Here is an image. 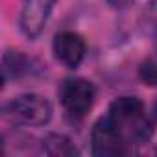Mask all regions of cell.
Here are the masks:
<instances>
[{
	"mask_svg": "<svg viewBox=\"0 0 157 157\" xmlns=\"http://www.w3.org/2000/svg\"><path fill=\"white\" fill-rule=\"evenodd\" d=\"M140 78L150 83V85H157V59H150L146 63H142L140 67Z\"/></svg>",
	"mask_w": 157,
	"mask_h": 157,
	"instance_id": "9c48e42d",
	"label": "cell"
},
{
	"mask_svg": "<svg viewBox=\"0 0 157 157\" xmlns=\"http://www.w3.org/2000/svg\"><path fill=\"white\" fill-rule=\"evenodd\" d=\"M6 115L26 126H44L52 118V104L41 94H21L4 107Z\"/></svg>",
	"mask_w": 157,
	"mask_h": 157,
	"instance_id": "6da1fadb",
	"label": "cell"
},
{
	"mask_svg": "<svg viewBox=\"0 0 157 157\" xmlns=\"http://www.w3.org/2000/svg\"><path fill=\"white\" fill-rule=\"evenodd\" d=\"M105 2L109 4V6H113V8H117V10H122V8H128V6H131L135 0H105Z\"/></svg>",
	"mask_w": 157,
	"mask_h": 157,
	"instance_id": "30bf717a",
	"label": "cell"
},
{
	"mask_svg": "<svg viewBox=\"0 0 157 157\" xmlns=\"http://www.w3.org/2000/svg\"><path fill=\"white\" fill-rule=\"evenodd\" d=\"M28 72H30V61H28L26 56H22L21 52H11V50L4 54V57H2V76H4V82L22 78Z\"/></svg>",
	"mask_w": 157,
	"mask_h": 157,
	"instance_id": "52a82bcc",
	"label": "cell"
},
{
	"mask_svg": "<svg viewBox=\"0 0 157 157\" xmlns=\"http://www.w3.org/2000/svg\"><path fill=\"white\" fill-rule=\"evenodd\" d=\"M43 148L48 155H54V157H72V155H78V148L74 146V142L61 135V133H50L43 139Z\"/></svg>",
	"mask_w": 157,
	"mask_h": 157,
	"instance_id": "ba28073f",
	"label": "cell"
},
{
	"mask_svg": "<svg viewBox=\"0 0 157 157\" xmlns=\"http://www.w3.org/2000/svg\"><path fill=\"white\" fill-rule=\"evenodd\" d=\"M107 115L120 126V129L124 133V129L128 126H131L133 122H137L139 118L144 117V104L137 96H120L109 105Z\"/></svg>",
	"mask_w": 157,
	"mask_h": 157,
	"instance_id": "8992f818",
	"label": "cell"
},
{
	"mask_svg": "<svg viewBox=\"0 0 157 157\" xmlns=\"http://www.w3.org/2000/svg\"><path fill=\"white\" fill-rule=\"evenodd\" d=\"M52 50L61 65L76 68L85 57V41L76 32H61L54 37Z\"/></svg>",
	"mask_w": 157,
	"mask_h": 157,
	"instance_id": "5b68a950",
	"label": "cell"
},
{
	"mask_svg": "<svg viewBox=\"0 0 157 157\" xmlns=\"http://www.w3.org/2000/svg\"><path fill=\"white\" fill-rule=\"evenodd\" d=\"M59 100L63 104V107L76 117L85 115L93 104H94V85L89 80L83 78H67V80L59 85Z\"/></svg>",
	"mask_w": 157,
	"mask_h": 157,
	"instance_id": "3957f363",
	"label": "cell"
},
{
	"mask_svg": "<svg viewBox=\"0 0 157 157\" xmlns=\"http://www.w3.org/2000/svg\"><path fill=\"white\" fill-rule=\"evenodd\" d=\"M91 142H93V153L100 157L126 153V144H128L120 126L109 115L102 117L94 124L91 131Z\"/></svg>",
	"mask_w": 157,
	"mask_h": 157,
	"instance_id": "7a4b0ae2",
	"label": "cell"
},
{
	"mask_svg": "<svg viewBox=\"0 0 157 157\" xmlns=\"http://www.w3.org/2000/svg\"><path fill=\"white\" fill-rule=\"evenodd\" d=\"M56 2L57 0H24L19 24L28 39H35L43 33Z\"/></svg>",
	"mask_w": 157,
	"mask_h": 157,
	"instance_id": "277c9868",
	"label": "cell"
}]
</instances>
